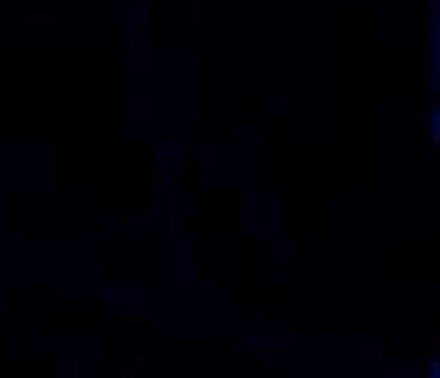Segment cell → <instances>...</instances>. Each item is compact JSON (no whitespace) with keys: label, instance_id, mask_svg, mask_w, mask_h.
<instances>
[{"label":"cell","instance_id":"6da1fadb","mask_svg":"<svg viewBox=\"0 0 440 378\" xmlns=\"http://www.w3.org/2000/svg\"><path fill=\"white\" fill-rule=\"evenodd\" d=\"M120 320H124V323H145V320H148V309H124Z\"/></svg>","mask_w":440,"mask_h":378},{"label":"cell","instance_id":"7a4b0ae2","mask_svg":"<svg viewBox=\"0 0 440 378\" xmlns=\"http://www.w3.org/2000/svg\"><path fill=\"white\" fill-rule=\"evenodd\" d=\"M385 347H379V344H364V347H358V358H382Z\"/></svg>","mask_w":440,"mask_h":378},{"label":"cell","instance_id":"3957f363","mask_svg":"<svg viewBox=\"0 0 440 378\" xmlns=\"http://www.w3.org/2000/svg\"><path fill=\"white\" fill-rule=\"evenodd\" d=\"M155 189H169V169L155 172Z\"/></svg>","mask_w":440,"mask_h":378},{"label":"cell","instance_id":"277c9868","mask_svg":"<svg viewBox=\"0 0 440 378\" xmlns=\"http://www.w3.org/2000/svg\"><path fill=\"white\" fill-rule=\"evenodd\" d=\"M62 378H76V358L62 361Z\"/></svg>","mask_w":440,"mask_h":378},{"label":"cell","instance_id":"5b68a950","mask_svg":"<svg viewBox=\"0 0 440 378\" xmlns=\"http://www.w3.org/2000/svg\"><path fill=\"white\" fill-rule=\"evenodd\" d=\"M210 145H203V148H200V165H203V169H207V165H210V162H213V155H210Z\"/></svg>","mask_w":440,"mask_h":378},{"label":"cell","instance_id":"8992f818","mask_svg":"<svg viewBox=\"0 0 440 378\" xmlns=\"http://www.w3.org/2000/svg\"><path fill=\"white\" fill-rule=\"evenodd\" d=\"M124 224H128V227H145V224H148V217H134V213H128Z\"/></svg>","mask_w":440,"mask_h":378},{"label":"cell","instance_id":"52a82bcc","mask_svg":"<svg viewBox=\"0 0 440 378\" xmlns=\"http://www.w3.org/2000/svg\"><path fill=\"white\" fill-rule=\"evenodd\" d=\"M279 262H289V241H279Z\"/></svg>","mask_w":440,"mask_h":378},{"label":"cell","instance_id":"ba28073f","mask_svg":"<svg viewBox=\"0 0 440 378\" xmlns=\"http://www.w3.org/2000/svg\"><path fill=\"white\" fill-rule=\"evenodd\" d=\"M100 330H103V334H120V323H100Z\"/></svg>","mask_w":440,"mask_h":378},{"label":"cell","instance_id":"9c48e42d","mask_svg":"<svg viewBox=\"0 0 440 378\" xmlns=\"http://www.w3.org/2000/svg\"><path fill=\"white\" fill-rule=\"evenodd\" d=\"M248 213H258V193H251V196H248Z\"/></svg>","mask_w":440,"mask_h":378},{"label":"cell","instance_id":"30bf717a","mask_svg":"<svg viewBox=\"0 0 440 378\" xmlns=\"http://www.w3.org/2000/svg\"><path fill=\"white\" fill-rule=\"evenodd\" d=\"M265 378H286V371H282V368H268Z\"/></svg>","mask_w":440,"mask_h":378},{"label":"cell","instance_id":"8fae6325","mask_svg":"<svg viewBox=\"0 0 440 378\" xmlns=\"http://www.w3.org/2000/svg\"><path fill=\"white\" fill-rule=\"evenodd\" d=\"M172 155H193V148H190V145H175Z\"/></svg>","mask_w":440,"mask_h":378},{"label":"cell","instance_id":"7c38bea8","mask_svg":"<svg viewBox=\"0 0 440 378\" xmlns=\"http://www.w3.org/2000/svg\"><path fill=\"white\" fill-rule=\"evenodd\" d=\"M134 375H138L134 368H124V371H120V378H134Z\"/></svg>","mask_w":440,"mask_h":378},{"label":"cell","instance_id":"4fadbf2b","mask_svg":"<svg viewBox=\"0 0 440 378\" xmlns=\"http://www.w3.org/2000/svg\"><path fill=\"white\" fill-rule=\"evenodd\" d=\"M0 354H4V340H0Z\"/></svg>","mask_w":440,"mask_h":378}]
</instances>
